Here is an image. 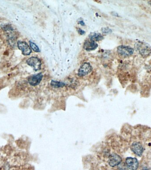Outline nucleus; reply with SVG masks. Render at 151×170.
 I'll use <instances>...</instances> for the list:
<instances>
[{"instance_id":"nucleus-17","label":"nucleus","mask_w":151,"mask_h":170,"mask_svg":"<svg viewBox=\"0 0 151 170\" xmlns=\"http://www.w3.org/2000/svg\"><path fill=\"white\" fill-rule=\"evenodd\" d=\"M111 13L113 16H114V17H119V14H118V13L115 12H111Z\"/></svg>"},{"instance_id":"nucleus-13","label":"nucleus","mask_w":151,"mask_h":170,"mask_svg":"<svg viewBox=\"0 0 151 170\" xmlns=\"http://www.w3.org/2000/svg\"><path fill=\"white\" fill-rule=\"evenodd\" d=\"M29 43H30V47H31V49H32L34 51L36 52H40V49H39V48L38 46H37V45L36 44H34V43L32 42L31 41H29Z\"/></svg>"},{"instance_id":"nucleus-12","label":"nucleus","mask_w":151,"mask_h":170,"mask_svg":"<svg viewBox=\"0 0 151 170\" xmlns=\"http://www.w3.org/2000/svg\"><path fill=\"white\" fill-rule=\"evenodd\" d=\"M51 86L54 88L63 87L66 86V84L63 82H59V81H54L52 80L50 83Z\"/></svg>"},{"instance_id":"nucleus-5","label":"nucleus","mask_w":151,"mask_h":170,"mask_svg":"<svg viewBox=\"0 0 151 170\" xmlns=\"http://www.w3.org/2000/svg\"><path fill=\"white\" fill-rule=\"evenodd\" d=\"M18 48L22 51L24 56H29L32 53V49L26 42L19 41L17 42Z\"/></svg>"},{"instance_id":"nucleus-15","label":"nucleus","mask_w":151,"mask_h":170,"mask_svg":"<svg viewBox=\"0 0 151 170\" xmlns=\"http://www.w3.org/2000/svg\"><path fill=\"white\" fill-rule=\"evenodd\" d=\"M127 167L125 164H120L119 167V170H127Z\"/></svg>"},{"instance_id":"nucleus-4","label":"nucleus","mask_w":151,"mask_h":170,"mask_svg":"<svg viewBox=\"0 0 151 170\" xmlns=\"http://www.w3.org/2000/svg\"><path fill=\"white\" fill-rule=\"evenodd\" d=\"M92 67L91 64L88 62H85L82 64L78 70V75L80 77H83L91 72Z\"/></svg>"},{"instance_id":"nucleus-6","label":"nucleus","mask_w":151,"mask_h":170,"mask_svg":"<svg viewBox=\"0 0 151 170\" xmlns=\"http://www.w3.org/2000/svg\"><path fill=\"white\" fill-rule=\"evenodd\" d=\"M122 159L116 153H113L109 157L108 164L110 166L114 167L121 164Z\"/></svg>"},{"instance_id":"nucleus-19","label":"nucleus","mask_w":151,"mask_h":170,"mask_svg":"<svg viewBox=\"0 0 151 170\" xmlns=\"http://www.w3.org/2000/svg\"><path fill=\"white\" fill-rule=\"evenodd\" d=\"M148 3L149 5L151 6V1H148Z\"/></svg>"},{"instance_id":"nucleus-9","label":"nucleus","mask_w":151,"mask_h":170,"mask_svg":"<svg viewBox=\"0 0 151 170\" xmlns=\"http://www.w3.org/2000/svg\"><path fill=\"white\" fill-rule=\"evenodd\" d=\"M43 77V75L42 73H39L30 77L28 78V82L31 86H36L40 83Z\"/></svg>"},{"instance_id":"nucleus-10","label":"nucleus","mask_w":151,"mask_h":170,"mask_svg":"<svg viewBox=\"0 0 151 170\" xmlns=\"http://www.w3.org/2000/svg\"><path fill=\"white\" fill-rule=\"evenodd\" d=\"M98 44L95 41L91 40H87L83 44V49L88 51L94 50L97 48Z\"/></svg>"},{"instance_id":"nucleus-14","label":"nucleus","mask_w":151,"mask_h":170,"mask_svg":"<svg viewBox=\"0 0 151 170\" xmlns=\"http://www.w3.org/2000/svg\"><path fill=\"white\" fill-rule=\"evenodd\" d=\"M101 31L104 34H110L112 33V30L108 27L102 28Z\"/></svg>"},{"instance_id":"nucleus-18","label":"nucleus","mask_w":151,"mask_h":170,"mask_svg":"<svg viewBox=\"0 0 151 170\" xmlns=\"http://www.w3.org/2000/svg\"><path fill=\"white\" fill-rule=\"evenodd\" d=\"M78 23L81 24V26H85V23H84V22L82 21V20L79 21V22H78Z\"/></svg>"},{"instance_id":"nucleus-1","label":"nucleus","mask_w":151,"mask_h":170,"mask_svg":"<svg viewBox=\"0 0 151 170\" xmlns=\"http://www.w3.org/2000/svg\"><path fill=\"white\" fill-rule=\"evenodd\" d=\"M135 47L138 53L144 57H148L151 54V46L146 42L137 41L135 44Z\"/></svg>"},{"instance_id":"nucleus-11","label":"nucleus","mask_w":151,"mask_h":170,"mask_svg":"<svg viewBox=\"0 0 151 170\" xmlns=\"http://www.w3.org/2000/svg\"><path fill=\"white\" fill-rule=\"evenodd\" d=\"M89 38L90 40L95 42L99 41L103 39V37L101 34L95 33H91L89 35Z\"/></svg>"},{"instance_id":"nucleus-7","label":"nucleus","mask_w":151,"mask_h":170,"mask_svg":"<svg viewBox=\"0 0 151 170\" xmlns=\"http://www.w3.org/2000/svg\"><path fill=\"white\" fill-rule=\"evenodd\" d=\"M131 150L136 155L139 156L142 155L144 152V148L142 144L139 142H134L131 145Z\"/></svg>"},{"instance_id":"nucleus-2","label":"nucleus","mask_w":151,"mask_h":170,"mask_svg":"<svg viewBox=\"0 0 151 170\" xmlns=\"http://www.w3.org/2000/svg\"><path fill=\"white\" fill-rule=\"evenodd\" d=\"M117 52L122 56L129 57L133 55L134 50L128 46L121 45L117 48Z\"/></svg>"},{"instance_id":"nucleus-8","label":"nucleus","mask_w":151,"mask_h":170,"mask_svg":"<svg viewBox=\"0 0 151 170\" xmlns=\"http://www.w3.org/2000/svg\"><path fill=\"white\" fill-rule=\"evenodd\" d=\"M125 163L127 168L130 170H136L139 166L137 159L135 158L128 157L126 159Z\"/></svg>"},{"instance_id":"nucleus-3","label":"nucleus","mask_w":151,"mask_h":170,"mask_svg":"<svg viewBox=\"0 0 151 170\" xmlns=\"http://www.w3.org/2000/svg\"><path fill=\"white\" fill-rule=\"evenodd\" d=\"M27 64L33 68L35 71H39L41 69V63L40 59L36 57L32 56L27 60Z\"/></svg>"},{"instance_id":"nucleus-16","label":"nucleus","mask_w":151,"mask_h":170,"mask_svg":"<svg viewBox=\"0 0 151 170\" xmlns=\"http://www.w3.org/2000/svg\"><path fill=\"white\" fill-rule=\"evenodd\" d=\"M77 31H78L79 34H80L81 35H84V34L85 33V31H83V30L81 29V28H78V29H77Z\"/></svg>"}]
</instances>
